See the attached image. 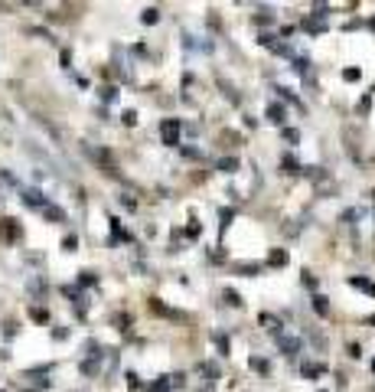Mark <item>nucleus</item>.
<instances>
[{"label": "nucleus", "instance_id": "obj_6", "mask_svg": "<svg viewBox=\"0 0 375 392\" xmlns=\"http://www.w3.org/2000/svg\"><path fill=\"white\" fill-rule=\"evenodd\" d=\"M352 284H356V288H362V291H369V294H375V284L362 281V278H352Z\"/></svg>", "mask_w": 375, "mask_h": 392}, {"label": "nucleus", "instance_id": "obj_3", "mask_svg": "<svg viewBox=\"0 0 375 392\" xmlns=\"http://www.w3.org/2000/svg\"><path fill=\"white\" fill-rule=\"evenodd\" d=\"M176 137H180V128L173 125V121H163V141L166 144H176Z\"/></svg>", "mask_w": 375, "mask_h": 392}, {"label": "nucleus", "instance_id": "obj_1", "mask_svg": "<svg viewBox=\"0 0 375 392\" xmlns=\"http://www.w3.org/2000/svg\"><path fill=\"white\" fill-rule=\"evenodd\" d=\"M23 203L26 206H36V209H46V196H43V193H39V190H26V193H23Z\"/></svg>", "mask_w": 375, "mask_h": 392}, {"label": "nucleus", "instance_id": "obj_7", "mask_svg": "<svg viewBox=\"0 0 375 392\" xmlns=\"http://www.w3.org/2000/svg\"><path fill=\"white\" fill-rule=\"evenodd\" d=\"M271 261H274V265H284V261H287V255H284V252H274Z\"/></svg>", "mask_w": 375, "mask_h": 392}, {"label": "nucleus", "instance_id": "obj_2", "mask_svg": "<svg viewBox=\"0 0 375 392\" xmlns=\"http://www.w3.org/2000/svg\"><path fill=\"white\" fill-rule=\"evenodd\" d=\"M0 235H3V239H10V242H13V239H20V226H16V219H0Z\"/></svg>", "mask_w": 375, "mask_h": 392}, {"label": "nucleus", "instance_id": "obj_5", "mask_svg": "<svg viewBox=\"0 0 375 392\" xmlns=\"http://www.w3.org/2000/svg\"><path fill=\"white\" fill-rule=\"evenodd\" d=\"M313 307H317V314H320V317H326V314H329V307H326V298H320V294L313 298Z\"/></svg>", "mask_w": 375, "mask_h": 392}, {"label": "nucleus", "instance_id": "obj_4", "mask_svg": "<svg viewBox=\"0 0 375 392\" xmlns=\"http://www.w3.org/2000/svg\"><path fill=\"white\" fill-rule=\"evenodd\" d=\"M268 118H271L274 125H281V121H284V108H281V105H271V108H268Z\"/></svg>", "mask_w": 375, "mask_h": 392}, {"label": "nucleus", "instance_id": "obj_8", "mask_svg": "<svg viewBox=\"0 0 375 392\" xmlns=\"http://www.w3.org/2000/svg\"><path fill=\"white\" fill-rule=\"evenodd\" d=\"M144 23H157V10H144Z\"/></svg>", "mask_w": 375, "mask_h": 392}]
</instances>
